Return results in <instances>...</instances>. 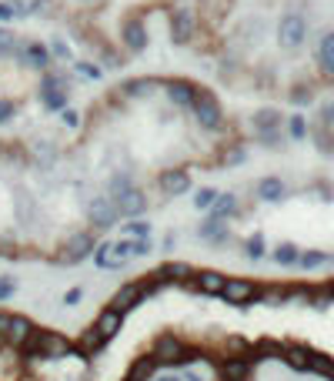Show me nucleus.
<instances>
[{"instance_id":"25","label":"nucleus","mask_w":334,"mask_h":381,"mask_svg":"<svg viewBox=\"0 0 334 381\" xmlns=\"http://www.w3.org/2000/svg\"><path fill=\"white\" fill-rule=\"evenodd\" d=\"M131 187H134L131 171H114L111 181H107V197H121L124 191H131Z\"/></svg>"},{"instance_id":"10","label":"nucleus","mask_w":334,"mask_h":381,"mask_svg":"<svg viewBox=\"0 0 334 381\" xmlns=\"http://www.w3.org/2000/svg\"><path fill=\"white\" fill-rule=\"evenodd\" d=\"M157 187L164 191V197H181L190 191V171L188 167H167L157 174Z\"/></svg>"},{"instance_id":"28","label":"nucleus","mask_w":334,"mask_h":381,"mask_svg":"<svg viewBox=\"0 0 334 381\" xmlns=\"http://www.w3.org/2000/svg\"><path fill=\"white\" fill-rule=\"evenodd\" d=\"M31 154L41 164H44V167H50V164L57 161V144H50V141H33L31 144Z\"/></svg>"},{"instance_id":"29","label":"nucleus","mask_w":334,"mask_h":381,"mask_svg":"<svg viewBox=\"0 0 334 381\" xmlns=\"http://www.w3.org/2000/svg\"><path fill=\"white\" fill-rule=\"evenodd\" d=\"M288 98H291V104H294V108H308V104L314 100V88H311V84H294Z\"/></svg>"},{"instance_id":"27","label":"nucleus","mask_w":334,"mask_h":381,"mask_svg":"<svg viewBox=\"0 0 334 381\" xmlns=\"http://www.w3.org/2000/svg\"><path fill=\"white\" fill-rule=\"evenodd\" d=\"M21 51V33H14L11 27H0V57H14Z\"/></svg>"},{"instance_id":"24","label":"nucleus","mask_w":334,"mask_h":381,"mask_svg":"<svg viewBox=\"0 0 334 381\" xmlns=\"http://www.w3.org/2000/svg\"><path fill=\"white\" fill-rule=\"evenodd\" d=\"M200 238L204 241H211V244H224V241H227V224H224V221H204V224H200Z\"/></svg>"},{"instance_id":"15","label":"nucleus","mask_w":334,"mask_h":381,"mask_svg":"<svg viewBox=\"0 0 334 381\" xmlns=\"http://www.w3.org/2000/svg\"><path fill=\"white\" fill-rule=\"evenodd\" d=\"M224 278H227V274L211 271V268H208V271H194V278L184 281V288H194L198 294H221Z\"/></svg>"},{"instance_id":"12","label":"nucleus","mask_w":334,"mask_h":381,"mask_svg":"<svg viewBox=\"0 0 334 381\" xmlns=\"http://www.w3.org/2000/svg\"><path fill=\"white\" fill-rule=\"evenodd\" d=\"M21 67L47 74L50 71V47L41 44V41H21Z\"/></svg>"},{"instance_id":"18","label":"nucleus","mask_w":334,"mask_h":381,"mask_svg":"<svg viewBox=\"0 0 334 381\" xmlns=\"http://www.w3.org/2000/svg\"><path fill=\"white\" fill-rule=\"evenodd\" d=\"M161 88V80L157 77H131V80H124L121 84V94L124 98H147L151 90Z\"/></svg>"},{"instance_id":"37","label":"nucleus","mask_w":334,"mask_h":381,"mask_svg":"<svg viewBox=\"0 0 334 381\" xmlns=\"http://www.w3.org/2000/svg\"><path fill=\"white\" fill-rule=\"evenodd\" d=\"M124 231L137 241V238H147V234H151V224H147V221H141V218H134L131 224H124Z\"/></svg>"},{"instance_id":"6","label":"nucleus","mask_w":334,"mask_h":381,"mask_svg":"<svg viewBox=\"0 0 334 381\" xmlns=\"http://www.w3.org/2000/svg\"><path fill=\"white\" fill-rule=\"evenodd\" d=\"M94 234L90 231H74L70 238L57 248V264H77V261H84L87 254H94Z\"/></svg>"},{"instance_id":"35","label":"nucleus","mask_w":334,"mask_h":381,"mask_svg":"<svg viewBox=\"0 0 334 381\" xmlns=\"http://www.w3.org/2000/svg\"><path fill=\"white\" fill-rule=\"evenodd\" d=\"M244 251H247V258H251V261H257V258L264 254V238H261V234H251V238L244 241Z\"/></svg>"},{"instance_id":"36","label":"nucleus","mask_w":334,"mask_h":381,"mask_svg":"<svg viewBox=\"0 0 334 381\" xmlns=\"http://www.w3.org/2000/svg\"><path fill=\"white\" fill-rule=\"evenodd\" d=\"M50 57H57V61H74V51H70V44H67V41L54 37V44H50Z\"/></svg>"},{"instance_id":"2","label":"nucleus","mask_w":334,"mask_h":381,"mask_svg":"<svg viewBox=\"0 0 334 381\" xmlns=\"http://www.w3.org/2000/svg\"><path fill=\"white\" fill-rule=\"evenodd\" d=\"M190 110H194V120H198L200 131H221L224 127V108H221V100L214 98L211 90L198 88Z\"/></svg>"},{"instance_id":"3","label":"nucleus","mask_w":334,"mask_h":381,"mask_svg":"<svg viewBox=\"0 0 334 381\" xmlns=\"http://www.w3.org/2000/svg\"><path fill=\"white\" fill-rule=\"evenodd\" d=\"M121 44L127 54H144L151 44V33H147L144 14H127L121 24Z\"/></svg>"},{"instance_id":"8","label":"nucleus","mask_w":334,"mask_h":381,"mask_svg":"<svg viewBox=\"0 0 334 381\" xmlns=\"http://www.w3.org/2000/svg\"><path fill=\"white\" fill-rule=\"evenodd\" d=\"M84 211H87V221L94 228H114V224H121V211L114 204V197H107V194L90 197Z\"/></svg>"},{"instance_id":"43","label":"nucleus","mask_w":334,"mask_h":381,"mask_svg":"<svg viewBox=\"0 0 334 381\" xmlns=\"http://www.w3.org/2000/svg\"><path fill=\"white\" fill-rule=\"evenodd\" d=\"M60 120H64V127H70V131H77L80 127V114L77 110H70V108L60 110Z\"/></svg>"},{"instance_id":"38","label":"nucleus","mask_w":334,"mask_h":381,"mask_svg":"<svg viewBox=\"0 0 334 381\" xmlns=\"http://www.w3.org/2000/svg\"><path fill=\"white\" fill-rule=\"evenodd\" d=\"M254 137L264 144V147H281V144H284V131H267V134H254Z\"/></svg>"},{"instance_id":"4","label":"nucleus","mask_w":334,"mask_h":381,"mask_svg":"<svg viewBox=\"0 0 334 381\" xmlns=\"http://www.w3.org/2000/svg\"><path fill=\"white\" fill-rule=\"evenodd\" d=\"M257 288H261V284L251 281V278H224V288L217 298L231 308H251L257 298Z\"/></svg>"},{"instance_id":"1","label":"nucleus","mask_w":334,"mask_h":381,"mask_svg":"<svg viewBox=\"0 0 334 381\" xmlns=\"http://www.w3.org/2000/svg\"><path fill=\"white\" fill-rule=\"evenodd\" d=\"M41 104H44L50 114H60L67 108V100H70V77L67 74H57V71H47L41 77Z\"/></svg>"},{"instance_id":"19","label":"nucleus","mask_w":334,"mask_h":381,"mask_svg":"<svg viewBox=\"0 0 334 381\" xmlns=\"http://www.w3.org/2000/svg\"><path fill=\"white\" fill-rule=\"evenodd\" d=\"M94 328H97L100 335L107 338V341H111L114 335H117V331H121L124 328V315H117V311H114V308H104V311H100L97 315V321H94Z\"/></svg>"},{"instance_id":"7","label":"nucleus","mask_w":334,"mask_h":381,"mask_svg":"<svg viewBox=\"0 0 334 381\" xmlns=\"http://www.w3.org/2000/svg\"><path fill=\"white\" fill-rule=\"evenodd\" d=\"M194 37H198V11L181 4V7L171 11V41L174 44H190Z\"/></svg>"},{"instance_id":"14","label":"nucleus","mask_w":334,"mask_h":381,"mask_svg":"<svg viewBox=\"0 0 334 381\" xmlns=\"http://www.w3.org/2000/svg\"><path fill=\"white\" fill-rule=\"evenodd\" d=\"M114 204H117V211H121V218L134 221L147 211V197H144L141 187H131V191H124L121 197H114Z\"/></svg>"},{"instance_id":"9","label":"nucleus","mask_w":334,"mask_h":381,"mask_svg":"<svg viewBox=\"0 0 334 381\" xmlns=\"http://www.w3.org/2000/svg\"><path fill=\"white\" fill-rule=\"evenodd\" d=\"M33 321L23 315H7V328H4V335H0V345H11V348L23 351L27 348V341L33 338Z\"/></svg>"},{"instance_id":"40","label":"nucleus","mask_w":334,"mask_h":381,"mask_svg":"<svg viewBox=\"0 0 334 381\" xmlns=\"http://www.w3.org/2000/svg\"><path fill=\"white\" fill-rule=\"evenodd\" d=\"M11 21H17V11H14V0H0V27H7Z\"/></svg>"},{"instance_id":"21","label":"nucleus","mask_w":334,"mask_h":381,"mask_svg":"<svg viewBox=\"0 0 334 381\" xmlns=\"http://www.w3.org/2000/svg\"><path fill=\"white\" fill-rule=\"evenodd\" d=\"M104 345H107V338L100 335L97 328L90 325V328H84V331H80V338H77V348H80V355H97L100 348H104Z\"/></svg>"},{"instance_id":"16","label":"nucleus","mask_w":334,"mask_h":381,"mask_svg":"<svg viewBox=\"0 0 334 381\" xmlns=\"http://www.w3.org/2000/svg\"><path fill=\"white\" fill-rule=\"evenodd\" d=\"M251 127H254V134L284 131V114H281L278 108H261V110H254V118H251Z\"/></svg>"},{"instance_id":"33","label":"nucleus","mask_w":334,"mask_h":381,"mask_svg":"<svg viewBox=\"0 0 334 381\" xmlns=\"http://www.w3.org/2000/svg\"><path fill=\"white\" fill-rule=\"evenodd\" d=\"M298 248H294V244H281L278 251H274V261L278 264H284V268H291V264H298Z\"/></svg>"},{"instance_id":"23","label":"nucleus","mask_w":334,"mask_h":381,"mask_svg":"<svg viewBox=\"0 0 334 381\" xmlns=\"http://www.w3.org/2000/svg\"><path fill=\"white\" fill-rule=\"evenodd\" d=\"M231 214H237V197L234 194H217V201L211 204V221H227Z\"/></svg>"},{"instance_id":"32","label":"nucleus","mask_w":334,"mask_h":381,"mask_svg":"<svg viewBox=\"0 0 334 381\" xmlns=\"http://www.w3.org/2000/svg\"><path fill=\"white\" fill-rule=\"evenodd\" d=\"M214 201H217V191H214V187H198V191H194V207H200V211H211Z\"/></svg>"},{"instance_id":"48","label":"nucleus","mask_w":334,"mask_h":381,"mask_svg":"<svg viewBox=\"0 0 334 381\" xmlns=\"http://www.w3.org/2000/svg\"><path fill=\"white\" fill-rule=\"evenodd\" d=\"M74 4H80V7H84V11H87V7H100V4H104V0H74Z\"/></svg>"},{"instance_id":"46","label":"nucleus","mask_w":334,"mask_h":381,"mask_svg":"<svg viewBox=\"0 0 334 381\" xmlns=\"http://www.w3.org/2000/svg\"><path fill=\"white\" fill-rule=\"evenodd\" d=\"M14 294V281L11 278H0V301H4V298H11Z\"/></svg>"},{"instance_id":"20","label":"nucleus","mask_w":334,"mask_h":381,"mask_svg":"<svg viewBox=\"0 0 334 381\" xmlns=\"http://www.w3.org/2000/svg\"><path fill=\"white\" fill-rule=\"evenodd\" d=\"M284 194H288V187H284L281 177H261V181H257V197H261V201H271V204H274V201H284Z\"/></svg>"},{"instance_id":"39","label":"nucleus","mask_w":334,"mask_h":381,"mask_svg":"<svg viewBox=\"0 0 334 381\" xmlns=\"http://www.w3.org/2000/svg\"><path fill=\"white\" fill-rule=\"evenodd\" d=\"M14 114H17V104L11 98H0V124H11Z\"/></svg>"},{"instance_id":"31","label":"nucleus","mask_w":334,"mask_h":381,"mask_svg":"<svg viewBox=\"0 0 334 381\" xmlns=\"http://www.w3.org/2000/svg\"><path fill=\"white\" fill-rule=\"evenodd\" d=\"M244 161H247L244 144H231V147L221 154V164H224V167H234V164H244Z\"/></svg>"},{"instance_id":"47","label":"nucleus","mask_w":334,"mask_h":381,"mask_svg":"<svg viewBox=\"0 0 334 381\" xmlns=\"http://www.w3.org/2000/svg\"><path fill=\"white\" fill-rule=\"evenodd\" d=\"M80 298H84V291H80V288H70V291L64 294V305H77Z\"/></svg>"},{"instance_id":"17","label":"nucleus","mask_w":334,"mask_h":381,"mask_svg":"<svg viewBox=\"0 0 334 381\" xmlns=\"http://www.w3.org/2000/svg\"><path fill=\"white\" fill-rule=\"evenodd\" d=\"M318 71L324 80H334V31H328L318 41Z\"/></svg>"},{"instance_id":"13","label":"nucleus","mask_w":334,"mask_h":381,"mask_svg":"<svg viewBox=\"0 0 334 381\" xmlns=\"http://www.w3.org/2000/svg\"><path fill=\"white\" fill-rule=\"evenodd\" d=\"M141 301H144V288H141V278H137V281L121 284V288L114 291V298H111V305L107 308H114L117 315H127V311H134Z\"/></svg>"},{"instance_id":"41","label":"nucleus","mask_w":334,"mask_h":381,"mask_svg":"<svg viewBox=\"0 0 334 381\" xmlns=\"http://www.w3.org/2000/svg\"><path fill=\"white\" fill-rule=\"evenodd\" d=\"M100 61H104V67H124V57L114 51V47H104V54H100Z\"/></svg>"},{"instance_id":"42","label":"nucleus","mask_w":334,"mask_h":381,"mask_svg":"<svg viewBox=\"0 0 334 381\" xmlns=\"http://www.w3.org/2000/svg\"><path fill=\"white\" fill-rule=\"evenodd\" d=\"M301 268H318V264H324V254L321 251H308V254H301L298 258Z\"/></svg>"},{"instance_id":"26","label":"nucleus","mask_w":334,"mask_h":381,"mask_svg":"<svg viewBox=\"0 0 334 381\" xmlns=\"http://www.w3.org/2000/svg\"><path fill=\"white\" fill-rule=\"evenodd\" d=\"M288 124H284V134H288L291 141H304L308 137V118L304 114H291V118H284Z\"/></svg>"},{"instance_id":"11","label":"nucleus","mask_w":334,"mask_h":381,"mask_svg":"<svg viewBox=\"0 0 334 381\" xmlns=\"http://www.w3.org/2000/svg\"><path fill=\"white\" fill-rule=\"evenodd\" d=\"M161 88H164L167 100H171L174 108H190V104H194V94H198V84H190L188 77H167V80H161Z\"/></svg>"},{"instance_id":"34","label":"nucleus","mask_w":334,"mask_h":381,"mask_svg":"<svg viewBox=\"0 0 334 381\" xmlns=\"http://www.w3.org/2000/svg\"><path fill=\"white\" fill-rule=\"evenodd\" d=\"M74 71H77V77H87V80H100V77H104V71H100L97 64H90V61H77Z\"/></svg>"},{"instance_id":"5","label":"nucleus","mask_w":334,"mask_h":381,"mask_svg":"<svg viewBox=\"0 0 334 381\" xmlns=\"http://www.w3.org/2000/svg\"><path fill=\"white\" fill-rule=\"evenodd\" d=\"M304 41H308V21L298 11H288L278 21V44L284 51H298V47H304Z\"/></svg>"},{"instance_id":"22","label":"nucleus","mask_w":334,"mask_h":381,"mask_svg":"<svg viewBox=\"0 0 334 381\" xmlns=\"http://www.w3.org/2000/svg\"><path fill=\"white\" fill-rule=\"evenodd\" d=\"M157 274H161V278H167V281L184 284V281H190V278H194V268H190L188 261H164Z\"/></svg>"},{"instance_id":"30","label":"nucleus","mask_w":334,"mask_h":381,"mask_svg":"<svg viewBox=\"0 0 334 381\" xmlns=\"http://www.w3.org/2000/svg\"><path fill=\"white\" fill-rule=\"evenodd\" d=\"M318 127L324 131V137L334 144V100L321 108V118H318Z\"/></svg>"},{"instance_id":"45","label":"nucleus","mask_w":334,"mask_h":381,"mask_svg":"<svg viewBox=\"0 0 334 381\" xmlns=\"http://www.w3.org/2000/svg\"><path fill=\"white\" fill-rule=\"evenodd\" d=\"M14 11H17V21H23V17H31V4H23V0H14Z\"/></svg>"},{"instance_id":"44","label":"nucleus","mask_w":334,"mask_h":381,"mask_svg":"<svg viewBox=\"0 0 334 381\" xmlns=\"http://www.w3.org/2000/svg\"><path fill=\"white\" fill-rule=\"evenodd\" d=\"M31 14L47 17V14H50V0H31Z\"/></svg>"}]
</instances>
